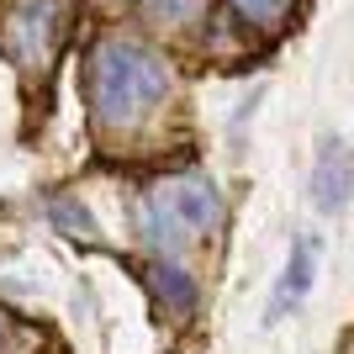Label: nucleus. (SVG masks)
<instances>
[{
	"mask_svg": "<svg viewBox=\"0 0 354 354\" xmlns=\"http://www.w3.org/2000/svg\"><path fill=\"white\" fill-rule=\"evenodd\" d=\"M222 6L254 32H281L286 21H291V11H296V0H222Z\"/></svg>",
	"mask_w": 354,
	"mask_h": 354,
	"instance_id": "6e6552de",
	"label": "nucleus"
},
{
	"mask_svg": "<svg viewBox=\"0 0 354 354\" xmlns=\"http://www.w3.org/2000/svg\"><path fill=\"white\" fill-rule=\"evenodd\" d=\"M48 222L59 227L64 238H80V243H90L95 238V217H90L74 196H53V207H48Z\"/></svg>",
	"mask_w": 354,
	"mask_h": 354,
	"instance_id": "1a4fd4ad",
	"label": "nucleus"
},
{
	"mask_svg": "<svg viewBox=\"0 0 354 354\" xmlns=\"http://www.w3.org/2000/svg\"><path fill=\"white\" fill-rule=\"evenodd\" d=\"M312 207L323 212V217H344V212H349V148H344V138H323V143H317Z\"/></svg>",
	"mask_w": 354,
	"mask_h": 354,
	"instance_id": "20e7f679",
	"label": "nucleus"
},
{
	"mask_svg": "<svg viewBox=\"0 0 354 354\" xmlns=\"http://www.w3.org/2000/svg\"><path fill=\"white\" fill-rule=\"evenodd\" d=\"M6 344H11V317L0 312V354H6Z\"/></svg>",
	"mask_w": 354,
	"mask_h": 354,
	"instance_id": "9b49d317",
	"label": "nucleus"
},
{
	"mask_svg": "<svg viewBox=\"0 0 354 354\" xmlns=\"http://www.w3.org/2000/svg\"><path fill=\"white\" fill-rule=\"evenodd\" d=\"M148 286H153V296L164 301V312H175V317H191L196 301H201L196 275H185L175 259H153V265H148Z\"/></svg>",
	"mask_w": 354,
	"mask_h": 354,
	"instance_id": "0eeeda50",
	"label": "nucleus"
},
{
	"mask_svg": "<svg viewBox=\"0 0 354 354\" xmlns=\"http://www.w3.org/2000/svg\"><path fill=\"white\" fill-rule=\"evenodd\" d=\"M148 16L153 21H169V27H185V21H196V6L201 0H143Z\"/></svg>",
	"mask_w": 354,
	"mask_h": 354,
	"instance_id": "9d476101",
	"label": "nucleus"
},
{
	"mask_svg": "<svg viewBox=\"0 0 354 354\" xmlns=\"http://www.w3.org/2000/svg\"><path fill=\"white\" fill-rule=\"evenodd\" d=\"M153 196L169 207V217H175L191 238H212L222 222H227V201H222V191H217L212 175H175V180H164Z\"/></svg>",
	"mask_w": 354,
	"mask_h": 354,
	"instance_id": "7ed1b4c3",
	"label": "nucleus"
},
{
	"mask_svg": "<svg viewBox=\"0 0 354 354\" xmlns=\"http://www.w3.org/2000/svg\"><path fill=\"white\" fill-rule=\"evenodd\" d=\"M64 21H69L64 0H16L6 11V27H0L16 69H48V59L59 53Z\"/></svg>",
	"mask_w": 354,
	"mask_h": 354,
	"instance_id": "f03ea898",
	"label": "nucleus"
},
{
	"mask_svg": "<svg viewBox=\"0 0 354 354\" xmlns=\"http://www.w3.org/2000/svg\"><path fill=\"white\" fill-rule=\"evenodd\" d=\"M312 286H317V243H312V238H296V243H291V259H286V270H281V286H275V301H270V317H265V323H281L286 307H301Z\"/></svg>",
	"mask_w": 354,
	"mask_h": 354,
	"instance_id": "39448f33",
	"label": "nucleus"
},
{
	"mask_svg": "<svg viewBox=\"0 0 354 354\" xmlns=\"http://www.w3.org/2000/svg\"><path fill=\"white\" fill-rule=\"evenodd\" d=\"M175 90V64L133 32H106L85 59V106L101 138H127L164 111Z\"/></svg>",
	"mask_w": 354,
	"mask_h": 354,
	"instance_id": "f257e3e1",
	"label": "nucleus"
},
{
	"mask_svg": "<svg viewBox=\"0 0 354 354\" xmlns=\"http://www.w3.org/2000/svg\"><path fill=\"white\" fill-rule=\"evenodd\" d=\"M138 233H143V243L159 254V259H175V254L191 243V233L169 217V207H164L159 196H143V207H138Z\"/></svg>",
	"mask_w": 354,
	"mask_h": 354,
	"instance_id": "423d86ee",
	"label": "nucleus"
}]
</instances>
